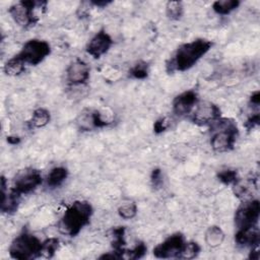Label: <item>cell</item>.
Returning <instances> with one entry per match:
<instances>
[{
	"mask_svg": "<svg viewBox=\"0 0 260 260\" xmlns=\"http://www.w3.org/2000/svg\"><path fill=\"white\" fill-rule=\"evenodd\" d=\"M149 74L148 64L144 61L136 62L128 71L129 77L133 79H145Z\"/></svg>",
	"mask_w": 260,
	"mask_h": 260,
	"instance_id": "603a6c76",
	"label": "cell"
},
{
	"mask_svg": "<svg viewBox=\"0 0 260 260\" xmlns=\"http://www.w3.org/2000/svg\"><path fill=\"white\" fill-rule=\"evenodd\" d=\"M147 251V248L145 246L144 243L140 242L138 244H136L132 249L130 250H125L124 253V258H128V259H139L142 258L145 253Z\"/></svg>",
	"mask_w": 260,
	"mask_h": 260,
	"instance_id": "83f0119b",
	"label": "cell"
},
{
	"mask_svg": "<svg viewBox=\"0 0 260 260\" xmlns=\"http://www.w3.org/2000/svg\"><path fill=\"white\" fill-rule=\"evenodd\" d=\"M125 228L117 226L112 230V247L115 252H117L121 258H124L125 253Z\"/></svg>",
	"mask_w": 260,
	"mask_h": 260,
	"instance_id": "ac0fdd59",
	"label": "cell"
},
{
	"mask_svg": "<svg viewBox=\"0 0 260 260\" xmlns=\"http://www.w3.org/2000/svg\"><path fill=\"white\" fill-rule=\"evenodd\" d=\"M119 215L124 219H131L137 214V205L134 202H127L118 208Z\"/></svg>",
	"mask_w": 260,
	"mask_h": 260,
	"instance_id": "4316f807",
	"label": "cell"
},
{
	"mask_svg": "<svg viewBox=\"0 0 260 260\" xmlns=\"http://www.w3.org/2000/svg\"><path fill=\"white\" fill-rule=\"evenodd\" d=\"M68 177V170L65 167L53 168L47 176V186L51 189H55L63 184Z\"/></svg>",
	"mask_w": 260,
	"mask_h": 260,
	"instance_id": "e0dca14e",
	"label": "cell"
},
{
	"mask_svg": "<svg viewBox=\"0 0 260 260\" xmlns=\"http://www.w3.org/2000/svg\"><path fill=\"white\" fill-rule=\"evenodd\" d=\"M217 179L223 185L229 186V185H234L239 180V176L235 170H224L217 174Z\"/></svg>",
	"mask_w": 260,
	"mask_h": 260,
	"instance_id": "f1b7e54d",
	"label": "cell"
},
{
	"mask_svg": "<svg viewBox=\"0 0 260 260\" xmlns=\"http://www.w3.org/2000/svg\"><path fill=\"white\" fill-rule=\"evenodd\" d=\"M25 66V63L17 55H15L6 61L3 69L7 75L17 76L24 71Z\"/></svg>",
	"mask_w": 260,
	"mask_h": 260,
	"instance_id": "44dd1931",
	"label": "cell"
},
{
	"mask_svg": "<svg viewBox=\"0 0 260 260\" xmlns=\"http://www.w3.org/2000/svg\"><path fill=\"white\" fill-rule=\"evenodd\" d=\"M167 16L172 20H179L184 13V6L181 1H170L166 5Z\"/></svg>",
	"mask_w": 260,
	"mask_h": 260,
	"instance_id": "d4e9b609",
	"label": "cell"
},
{
	"mask_svg": "<svg viewBox=\"0 0 260 260\" xmlns=\"http://www.w3.org/2000/svg\"><path fill=\"white\" fill-rule=\"evenodd\" d=\"M235 242L242 247H249L251 249L258 248L260 242V232L258 225L238 230L235 235Z\"/></svg>",
	"mask_w": 260,
	"mask_h": 260,
	"instance_id": "2e32d148",
	"label": "cell"
},
{
	"mask_svg": "<svg viewBox=\"0 0 260 260\" xmlns=\"http://www.w3.org/2000/svg\"><path fill=\"white\" fill-rule=\"evenodd\" d=\"M51 120V114L47 109L38 108L34 111L30 120L28 121L30 128H42L49 124Z\"/></svg>",
	"mask_w": 260,
	"mask_h": 260,
	"instance_id": "d6986e66",
	"label": "cell"
},
{
	"mask_svg": "<svg viewBox=\"0 0 260 260\" xmlns=\"http://www.w3.org/2000/svg\"><path fill=\"white\" fill-rule=\"evenodd\" d=\"M210 145L216 152H226L234 148L239 136L237 123L231 118L219 117L210 125Z\"/></svg>",
	"mask_w": 260,
	"mask_h": 260,
	"instance_id": "3957f363",
	"label": "cell"
},
{
	"mask_svg": "<svg viewBox=\"0 0 260 260\" xmlns=\"http://www.w3.org/2000/svg\"><path fill=\"white\" fill-rule=\"evenodd\" d=\"M113 118H105L103 112L99 110H84L78 116L76 123L81 131H90L110 125Z\"/></svg>",
	"mask_w": 260,
	"mask_h": 260,
	"instance_id": "8fae6325",
	"label": "cell"
},
{
	"mask_svg": "<svg viewBox=\"0 0 260 260\" xmlns=\"http://www.w3.org/2000/svg\"><path fill=\"white\" fill-rule=\"evenodd\" d=\"M43 182L42 174L36 169H25L20 171L13 181L12 190L19 195L28 194L36 190Z\"/></svg>",
	"mask_w": 260,
	"mask_h": 260,
	"instance_id": "9c48e42d",
	"label": "cell"
},
{
	"mask_svg": "<svg viewBox=\"0 0 260 260\" xmlns=\"http://www.w3.org/2000/svg\"><path fill=\"white\" fill-rule=\"evenodd\" d=\"M199 102L198 94L194 90H186L178 94L173 101V112L179 116L189 115Z\"/></svg>",
	"mask_w": 260,
	"mask_h": 260,
	"instance_id": "5bb4252c",
	"label": "cell"
},
{
	"mask_svg": "<svg viewBox=\"0 0 260 260\" xmlns=\"http://www.w3.org/2000/svg\"><path fill=\"white\" fill-rule=\"evenodd\" d=\"M42 2H36L31 0L19 1L11 5L8 12L13 21L20 27L28 28L34 26L39 18L35 14V10L38 6H41Z\"/></svg>",
	"mask_w": 260,
	"mask_h": 260,
	"instance_id": "5b68a950",
	"label": "cell"
},
{
	"mask_svg": "<svg viewBox=\"0 0 260 260\" xmlns=\"http://www.w3.org/2000/svg\"><path fill=\"white\" fill-rule=\"evenodd\" d=\"M259 124H260V115L258 112H256L248 117V119L245 122V127L247 130H252L257 126H259Z\"/></svg>",
	"mask_w": 260,
	"mask_h": 260,
	"instance_id": "4dcf8cb0",
	"label": "cell"
},
{
	"mask_svg": "<svg viewBox=\"0 0 260 260\" xmlns=\"http://www.w3.org/2000/svg\"><path fill=\"white\" fill-rule=\"evenodd\" d=\"M43 242L35 235L23 231L16 236L9 246V255L17 260L40 258Z\"/></svg>",
	"mask_w": 260,
	"mask_h": 260,
	"instance_id": "277c9868",
	"label": "cell"
},
{
	"mask_svg": "<svg viewBox=\"0 0 260 260\" xmlns=\"http://www.w3.org/2000/svg\"><path fill=\"white\" fill-rule=\"evenodd\" d=\"M219 117H221L219 107L208 101H199L190 113V120L198 126L210 125Z\"/></svg>",
	"mask_w": 260,
	"mask_h": 260,
	"instance_id": "30bf717a",
	"label": "cell"
},
{
	"mask_svg": "<svg viewBox=\"0 0 260 260\" xmlns=\"http://www.w3.org/2000/svg\"><path fill=\"white\" fill-rule=\"evenodd\" d=\"M150 182L153 188L158 189L161 187L162 183H164V179H162V173L160 169H153L150 175Z\"/></svg>",
	"mask_w": 260,
	"mask_h": 260,
	"instance_id": "f546056e",
	"label": "cell"
},
{
	"mask_svg": "<svg viewBox=\"0 0 260 260\" xmlns=\"http://www.w3.org/2000/svg\"><path fill=\"white\" fill-rule=\"evenodd\" d=\"M240 5L239 0H217L213 2L212 9L216 14L226 15L236 10Z\"/></svg>",
	"mask_w": 260,
	"mask_h": 260,
	"instance_id": "7402d4cb",
	"label": "cell"
},
{
	"mask_svg": "<svg viewBox=\"0 0 260 260\" xmlns=\"http://www.w3.org/2000/svg\"><path fill=\"white\" fill-rule=\"evenodd\" d=\"M250 104L253 106V107H256L258 108L259 104H260V92L257 90L255 92L252 93V95L250 96Z\"/></svg>",
	"mask_w": 260,
	"mask_h": 260,
	"instance_id": "d6a6232c",
	"label": "cell"
},
{
	"mask_svg": "<svg viewBox=\"0 0 260 260\" xmlns=\"http://www.w3.org/2000/svg\"><path fill=\"white\" fill-rule=\"evenodd\" d=\"M19 141H20V138L17 136H8L7 137V142L10 144H17V143H19Z\"/></svg>",
	"mask_w": 260,
	"mask_h": 260,
	"instance_id": "d590c367",
	"label": "cell"
},
{
	"mask_svg": "<svg viewBox=\"0 0 260 260\" xmlns=\"http://www.w3.org/2000/svg\"><path fill=\"white\" fill-rule=\"evenodd\" d=\"M169 121L167 118H160L156 120L153 124V132L155 134H160L169 128Z\"/></svg>",
	"mask_w": 260,
	"mask_h": 260,
	"instance_id": "1f68e13d",
	"label": "cell"
},
{
	"mask_svg": "<svg viewBox=\"0 0 260 260\" xmlns=\"http://www.w3.org/2000/svg\"><path fill=\"white\" fill-rule=\"evenodd\" d=\"M185 244L186 240L183 234L176 233L172 236H169L166 240L156 245L152 252L154 257L159 259L179 258Z\"/></svg>",
	"mask_w": 260,
	"mask_h": 260,
	"instance_id": "ba28073f",
	"label": "cell"
},
{
	"mask_svg": "<svg viewBox=\"0 0 260 260\" xmlns=\"http://www.w3.org/2000/svg\"><path fill=\"white\" fill-rule=\"evenodd\" d=\"M260 215V203L258 199L244 200L236 209L234 221L238 230L248 229L258 224Z\"/></svg>",
	"mask_w": 260,
	"mask_h": 260,
	"instance_id": "52a82bcc",
	"label": "cell"
},
{
	"mask_svg": "<svg viewBox=\"0 0 260 260\" xmlns=\"http://www.w3.org/2000/svg\"><path fill=\"white\" fill-rule=\"evenodd\" d=\"M89 3L91 5H93V6H95V7H105V6L109 5V4H111L112 2L111 1H91Z\"/></svg>",
	"mask_w": 260,
	"mask_h": 260,
	"instance_id": "836d02e7",
	"label": "cell"
},
{
	"mask_svg": "<svg viewBox=\"0 0 260 260\" xmlns=\"http://www.w3.org/2000/svg\"><path fill=\"white\" fill-rule=\"evenodd\" d=\"M1 193H2V200H1V211L2 213L13 214L17 211L20 197L18 193L10 189L6 191V179L4 176L1 177Z\"/></svg>",
	"mask_w": 260,
	"mask_h": 260,
	"instance_id": "9a60e30c",
	"label": "cell"
},
{
	"mask_svg": "<svg viewBox=\"0 0 260 260\" xmlns=\"http://www.w3.org/2000/svg\"><path fill=\"white\" fill-rule=\"evenodd\" d=\"M249 258H250V259H253V260H258V259H259V252H258V248H253V249H251V252H250Z\"/></svg>",
	"mask_w": 260,
	"mask_h": 260,
	"instance_id": "e575fe53",
	"label": "cell"
},
{
	"mask_svg": "<svg viewBox=\"0 0 260 260\" xmlns=\"http://www.w3.org/2000/svg\"><path fill=\"white\" fill-rule=\"evenodd\" d=\"M200 252V246L196 242H186L179 258L180 259H193L197 257Z\"/></svg>",
	"mask_w": 260,
	"mask_h": 260,
	"instance_id": "484cf974",
	"label": "cell"
},
{
	"mask_svg": "<svg viewBox=\"0 0 260 260\" xmlns=\"http://www.w3.org/2000/svg\"><path fill=\"white\" fill-rule=\"evenodd\" d=\"M93 213L91 204L87 201H74L64 212L58 222V230L61 234L74 237L89 223Z\"/></svg>",
	"mask_w": 260,
	"mask_h": 260,
	"instance_id": "7a4b0ae2",
	"label": "cell"
},
{
	"mask_svg": "<svg viewBox=\"0 0 260 260\" xmlns=\"http://www.w3.org/2000/svg\"><path fill=\"white\" fill-rule=\"evenodd\" d=\"M112 45V37L105 29H101L89 40L85 47V51L93 59H100L110 50Z\"/></svg>",
	"mask_w": 260,
	"mask_h": 260,
	"instance_id": "4fadbf2b",
	"label": "cell"
},
{
	"mask_svg": "<svg viewBox=\"0 0 260 260\" xmlns=\"http://www.w3.org/2000/svg\"><path fill=\"white\" fill-rule=\"evenodd\" d=\"M60 241L57 238H50L43 242L40 258H52L59 249Z\"/></svg>",
	"mask_w": 260,
	"mask_h": 260,
	"instance_id": "cb8c5ba5",
	"label": "cell"
},
{
	"mask_svg": "<svg viewBox=\"0 0 260 260\" xmlns=\"http://www.w3.org/2000/svg\"><path fill=\"white\" fill-rule=\"evenodd\" d=\"M90 68L87 63L79 58L74 59L66 70V80L70 86H80L89 79Z\"/></svg>",
	"mask_w": 260,
	"mask_h": 260,
	"instance_id": "7c38bea8",
	"label": "cell"
},
{
	"mask_svg": "<svg viewBox=\"0 0 260 260\" xmlns=\"http://www.w3.org/2000/svg\"><path fill=\"white\" fill-rule=\"evenodd\" d=\"M51 54V46L48 42L31 39L27 41L16 55L25 63V65L36 66Z\"/></svg>",
	"mask_w": 260,
	"mask_h": 260,
	"instance_id": "8992f818",
	"label": "cell"
},
{
	"mask_svg": "<svg viewBox=\"0 0 260 260\" xmlns=\"http://www.w3.org/2000/svg\"><path fill=\"white\" fill-rule=\"evenodd\" d=\"M224 233L217 225L209 226L205 233V242L211 248H216L222 244Z\"/></svg>",
	"mask_w": 260,
	"mask_h": 260,
	"instance_id": "ffe728a7",
	"label": "cell"
},
{
	"mask_svg": "<svg viewBox=\"0 0 260 260\" xmlns=\"http://www.w3.org/2000/svg\"><path fill=\"white\" fill-rule=\"evenodd\" d=\"M212 42L206 39H196L180 45L173 56L167 61L168 73L184 72L192 68L212 47Z\"/></svg>",
	"mask_w": 260,
	"mask_h": 260,
	"instance_id": "6da1fadb",
	"label": "cell"
}]
</instances>
